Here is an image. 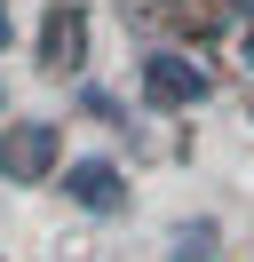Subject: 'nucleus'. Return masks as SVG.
<instances>
[{
  "label": "nucleus",
  "mask_w": 254,
  "mask_h": 262,
  "mask_svg": "<svg viewBox=\"0 0 254 262\" xmlns=\"http://www.w3.org/2000/svg\"><path fill=\"white\" fill-rule=\"evenodd\" d=\"M56 167V127L48 119H24L16 135H0V175L8 183H32V175H48Z\"/></svg>",
  "instance_id": "f257e3e1"
},
{
  "label": "nucleus",
  "mask_w": 254,
  "mask_h": 262,
  "mask_svg": "<svg viewBox=\"0 0 254 262\" xmlns=\"http://www.w3.org/2000/svg\"><path fill=\"white\" fill-rule=\"evenodd\" d=\"M206 88H215V80H206L190 56H167V48L143 56V96H151V103H199Z\"/></svg>",
  "instance_id": "f03ea898"
},
{
  "label": "nucleus",
  "mask_w": 254,
  "mask_h": 262,
  "mask_svg": "<svg viewBox=\"0 0 254 262\" xmlns=\"http://www.w3.org/2000/svg\"><path fill=\"white\" fill-rule=\"evenodd\" d=\"M64 191H72V207H88V214H119L127 207V183H119L111 159H79L72 175H64Z\"/></svg>",
  "instance_id": "7ed1b4c3"
},
{
  "label": "nucleus",
  "mask_w": 254,
  "mask_h": 262,
  "mask_svg": "<svg viewBox=\"0 0 254 262\" xmlns=\"http://www.w3.org/2000/svg\"><path fill=\"white\" fill-rule=\"evenodd\" d=\"M79 40H88V8L56 0V8H48V32H40V56H48V72H72V64H79Z\"/></svg>",
  "instance_id": "20e7f679"
},
{
  "label": "nucleus",
  "mask_w": 254,
  "mask_h": 262,
  "mask_svg": "<svg viewBox=\"0 0 254 262\" xmlns=\"http://www.w3.org/2000/svg\"><path fill=\"white\" fill-rule=\"evenodd\" d=\"M206 246H215V223H183L175 230V262H206Z\"/></svg>",
  "instance_id": "39448f33"
},
{
  "label": "nucleus",
  "mask_w": 254,
  "mask_h": 262,
  "mask_svg": "<svg viewBox=\"0 0 254 262\" xmlns=\"http://www.w3.org/2000/svg\"><path fill=\"white\" fill-rule=\"evenodd\" d=\"M238 56H246V72H254V24H246V32H238Z\"/></svg>",
  "instance_id": "423d86ee"
},
{
  "label": "nucleus",
  "mask_w": 254,
  "mask_h": 262,
  "mask_svg": "<svg viewBox=\"0 0 254 262\" xmlns=\"http://www.w3.org/2000/svg\"><path fill=\"white\" fill-rule=\"evenodd\" d=\"M0 48H8V8H0Z\"/></svg>",
  "instance_id": "0eeeda50"
},
{
  "label": "nucleus",
  "mask_w": 254,
  "mask_h": 262,
  "mask_svg": "<svg viewBox=\"0 0 254 262\" xmlns=\"http://www.w3.org/2000/svg\"><path fill=\"white\" fill-rule=\"evenodd\" d=\"M0 112H8V88H0Z\"/></svg>",
  "instance_id": "6e6552de"
}]
</instances>
